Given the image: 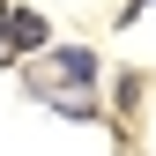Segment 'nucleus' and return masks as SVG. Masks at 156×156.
<instances>
[{
    "mask_svg": "<svg viewBox=\"0 0 156 156\" xmlns=\"http://www.w3.org/2000/svg\"><path fill=\"white\" fill-rule=\"evenodd\" d=\"M37 45H45V15L15 8V15H8V52H37Z\"/></svg>",
    "mask_w": 156,
    "mask_h": 156,
    "instance_id": "f257e3e1",
    "label": "nucleus"
},
{
    "mask_svg": "<svg viewBox=\"0 0 156 156\" xmlns=\"http://www.w3.org/2000/svg\"><path fill=\"white\" fill-rule=\"evenodd\" d=\"M52 67H60V82H97V60H89V52H60Z\"/></svg>",
    "mask_w": 156,
    "mask_h": 156,
    "instance_id": "f03ea898",
    "label": "nucleus"
},
{
    "mask_svg": "<svg viewBox=\"0 0 156 156\" xmlns=\"http://www.w3.org/2000/svg\"><path fill=\"white\" fill-rule=\"evenodd\" d=\"M8 15H15V8H8V0H0V45H8Z\"/></svg>",
    "mask_w": 156,
    "mask_h": 156,
    "instance_id": "7ed1b4c3",
    "label": "nucleus"
}]
</instances>
